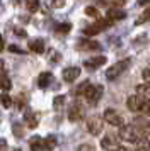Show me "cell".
I'll return each mask as SVG.
<instances>
[{"mask_svg": "<svg viewBox=\"0 0 150 151\" xmlns=\"http://www.w3.org/2000/svg\"><path fill=\"white\" fill-rule=\"evenodd\" d=\"M102 92H104V88H102V85H90L87 90V93H85V100H87L90 105H95V104L101 100L102 97Z\"/></svg>", "mask_w": 150, "mask_h": 151, "instance_id": "277c9868", "label": "cell"}, {"mask_svg": "<svg viewBox=\"0 0 150 151\" xmlns=\"http://www.w3.org/2000/svg\"><path fill=\"white\" fill-rule=\"evenodd\" d=\"M26 7L29 12H38L39 9V0H26Z\"/></svg>", "mask_w": 150, "mask_h": 151, "instance_id": "d4e9b609", "label": "cell"}, {"mask_svg": "<svg viewBox=\"0 0 150 151\" xmlns=\"http://www.w3.org/2000/svg\"><path fill=\"white\" fill-rule=\"evenodd\" d=\"M136 95L143 97V99H145L147 95H150V83H147V82L140 83V85L136 87Z\"/></svg>", "mask_w": 150, "mask_h": 151, "instance_id": "ffe728a7", "label": "cell"}, {"mask_svg": "<svg viewBox=\"0 0 150 151\" xmlns=\"http://www.w3.org/2000/svg\"><path fill=\"white\" fill-rule=\"evenodd\" d=\"M56 144H58V141H56L55 136H48L44 139V148H46V151H53L56 148Z\"/></svg>", "mask_w": 150, "mask_h": 151, "instance_id": "44dd1931", "label": "cell"}, {"mask_svg": "<svg viewBox=\"0 0 150 151\" xmlns=\"http://www.w3.org/2000/svg\"><path fill=\"white\" fill-rule=\"evenodd\" d=\"M70 29H72V26H70L68 22H65V24H60V26H56V32H60V34H67Z\"/></svg>", "mask_w": 150, "mask_h": 151, "instance_id": "83f0119b", "label": "cell"}, {"mask_svg": "<svg viewBox=\"0 0 150 151\" xmlns=\"http://www.w3.org/2000/svg\"><path fill=\"white\" fill-rule=\"evenodd\" d=\"M77 151H94V146L92 144H80L77 148Z\"/></svg>", "mask_w": 150, "mask_h": 151, "instance_id": "1f68e13d", "label": "cell"}, {"mask_svg": "<svg viewBox=\"0 0 150 151\" xmlns=\"http://www.w3.org/2000/svg\"><path fill=\"white\" fill-rule=\"evenodd\" d=\"M14 32H15V34H17V36H20V37H26V31H24V29H19V27H15V29H14Z\"/></svg>", "mask_w": 150, "mask_h": 151, "instance_id": "74e56055", "label": "cell"}, {"mask_svg": "<svg viewBox=\"0 0 150 151\" xmlns=\"http://www.w3.org/2000/svg\"><path fill=\"white\" fill-rule=\"evenodd\" d=\"M140 136H143V134L138 131L135 124H126L119 129V139L126 141V143H136V139Z\"/></svg>", "mask_w": 150, "mask_h": 151, "instance_id": "6da1fadb", "label": "cell"}, {"mask_svg": "<svg viewBox=\"0 0 150 151\" xmlns=\"http://www.w3.org/2000/svg\"><path fill=\"white\" fill-rule=\"evenodd\" d=\"M61 76H63L65 82H75V80L80 76V68H79V66H68V68L63 70Z\"/></svg>", "mask_w": 150, "mask_h": 151, "instance_id": "8fae6325", "label": "cell"}, {"mask_svg": "<svg viewBox=\"0 0 150 151\" xmlns=\"http://www.w3.org/2000/svg\"><path fill=\"white\" fill-rule=\"evenodd\" d=\"M145 105V99L140 95H130L128 100H126V107H128L131 112H138V110L143 109Z\"/></svg>", "mask_w": 150, "mask_h": 151, "instance_id": "9c48e42d", "label": "cell"}, {"mask_svg": "<svg viewBox=\"0 0 150 151\" xmlns=\"http://www.w3.org/2000/svg\"><path fill=\"white\" fill-rule=\"evenodd\" d=\"M147 21H150V7L147 9V10H143V14L140 15V17H138V19H136V26H140V24H145V22Z\"/></svg>", "mask_w": 150, "mask_h": 151, "instance_id": "484cf974", "label": "cell"}, {"mask_svg": "<svg viewBox=\"0 0 150 151\" xmlns=\"http://www.w3.org/2000/svg\"><path fill=\"white\" fill-rule=\"evenodd\" d=\"M143 78H145V82L147 83H150V68H147V70H143Z\"/></svg>", "mask_w": 150, "mask_h": 151, "instance_id": "8d00e7d4", "label": "cell"}, {"mask_svg": "<svg viewBox=\"0 0 150 151\" xmlns=\"http://www.w3.org/2000/svg\"><path fill=\"white\" fill-rule=\"evenodd\" d=\"M29 49H31L33 53L41 55V53L44 51V42H43V39H33V41H29Z\"/></svg>", "mask_w": 150, "mask_h": 151, "instance_id": "d6986e66", "label": "cell"}, {"mask_svg": "<svg viewBox=\"0 0 150 151\" xmlns=\"http://www.w3.org/2000/svg\"><path fill=\"white\" fill-rule=\"evenodd\" d=\"M89 87H90V82L89 80H85V82H82L77 88H75V95H85L87 93Z\"/></svg>", "mask_w": 150, "mask_h": 151, "instance_id": "7402d4cb", "label": "cell"}, {"mask_svg": "<svg viewBox=\"0 0 150 151\" xmlns=\"http://www.w3.org/2000/svg\"><path fill=\"white\" fill-rule=\"evenodd\" d=\"M9 49H10L12 53H24V51H22L19 46H15V44H10V46H9Z\"/></svg>", "mask_w": 150, "mask_h": 151, "instance_id": "f35d334b", "label": "cell"}, {"mask_svg": "<svg viewBox=\"0 0 150 151\" xmlns=\"http://www.w3.org/2000/svg\"><path fill=\"white\" fill-rule=\"evenodd\" d=\"M0 151H9V146H7V141L4 137H0Z\"/></svg>", "mask_w": 150, "mask_h": 151, "instance_id": "e575fe53", "label": "cell"}, {"mask_svg": "<svg viewBox=\"0 0 150 151\" xmlns=\"http://www.w3.org/2000/svg\"><path fill=\"white\" fill-rule=\"evenodd\" d=\"M0 88L4 90V92H9V90L12 88V82H10L9 76H2L0 78Z\"/></svg>", "mask_w": 150, "mask_h": 151, "instance_id": "603a6c76", "label": "cell"}, {"mask_svg": "<svg viewBox=\"0 0 150 151\" xmlns=\"http://www.w3.org/2000/svg\"><path fill=\"white\" fill-rule=\"evenodd\" d=\"M12 131H14V136L15 137H22L24 136V127L20 122H14L12 124Z\"/></svg>", "mask_w": 150, "mask_h": 151, "instance_id": "cb8c5ba5", "label": "cell"}, {"mask_svg": "<svg viewBox=\"0 0 150 151\" xmlns=\"http://www.w3.org/2000/svg\"><path fill=\"white\" fill-rule=\"evenodd\" d=\"M2 105H4L5 109H10V105H12V99H10V95H7V93L2 95Z\"/></svg>", "mask_w": 150, "mask_h": 151, "instance_id": "f546056e", "label": "cell"}, {"mask_svg": "<svg viewBox=\"0 0 150 151\" xmlns=\"http://www.w3.org/2000/svg\"><path fill=\"white\" fill-rule=\"evenodd\" d=\"M150 0H138V4H140V5H145V4H149Z\"/></svg>", "mask_w": 150, "mask_h": 151, "instance_id": "60d3db41", "label": "cell"}, {"mask_svg": "<svg viewBox=\"0 0 150 151\" xmlns=\"http://www.w3.org/2000/svg\"><path fill=\"white\" fill-rule=\"evenodd\" d=\"M63 104H65V95H58V97H55V100H53V107H55V110H60Z\"/></svg>", "mask_w": 150, "mask_h": 151, "instance_id": "4316f807", "label": "cell"}, {"mask_svg": "<svg viewBox=\"0 0 150 151\" xmlns=\"http://www.w3.org/2000/svg\"><path fill=\"white\" fill-rule=\"evenodd\" d=\"M29 148H31V151H46V148H44V139L39 136H33L29 139Z\"/></svg>", "mask_w": 150, "mask_h": 151, "instance_id": "4fadbf2b", "label": "cell"}, {"mask_svg": "<svg viewBox=\"0 0 150 151\" xmlns=\"http://www.w3.org/2000/svg\"><path fill=\"white\" fill-rule=\"evenodd\" d=\"M51 80H53V75H51L50 71H44V73H41V75L38 76V87L46 88L48 85L51 83Z\"/></svg>", "mask_w": 150, "mask_h": 151, "instance_id": "e0dca14e", "label": "cell"}, {"mask_svg": "<svg viewBox=\"0 0 150 151\" xmlns=\"http://www.w3.org/2000/svg\"><path fill=\"white\" fill-rule=\"evenodd\" d=\"M2 76H7V73H5V63L0 60V78Z\"/></svg>", "mask_w": 150, "mask_h": 151, "instance_id": "d590c367", "label": "cell"}, {"mask_svg": "<svg viewBox=\"0 0 150 151\" xmlns=\"http://www.w3.org/2000/svg\"><path fill=\"white\" fill-rule=\"evenodd\" d=\"M135 151H150V141L147 136H140L135 143Z\"/></svg>", "mask_w": 150, "mask_h": 151, "instance_id": "2e32d148", "label": "cell"}, {"mask_svg": "<svg viewBox=\"0 0 150 151\" xmlns=\"http://www.w3.org/2000/svg\"><path fill=\"white\" fill-rule=\"evenodd\" d=\"M85 15H89V17H97L99 12H97L95 7H85Z\"/></svg>", "mask_w": 150, "mask_h": 151, "instance_id": "4dcf8cb0", "label": "cell"}, {"mask_svg": "<svg viewBox=\"0 0 150 151\" xmlns=\"http://www.w3.org/2000/svg\"><path fill=\"white\" fill-rule=\"evenodd\" d=\"M102 126H104V122H102V117L99 116H92L87 119V131L92 136H99L101 134Z\"/></svg>", "mask_w": 150, "mask_h": 151, "instance_id": "5b68a950", "label": "cell"}, {"mask_svg": "<svg viewBox=\"0 0 150 151\" xmlns=\"http://www.w3.org/2000/svg\"><path fill=\"white\" fill-rule=\"evenodd\" d=\"M82 117H84V109L79 102H74L68 107V121L70 122H79Z\"/></svg>", "mask_w": 150, "mask_h": 151, "instance_id": "ba28073f", "label": "cell"}, {"mask_svg": "<svg viewBox=\"0 0 150 151\" xmlns=\"http://www.w3.org/2000/svg\"><path fill=\"white\" fill-rule=\"evenodd\" d=\"M102 65H106V56H92L90 60L84 61V66L87 70H95L99 66H102Z\"/></svg>", "mask_w": 150, "mask_h": 151, "instance_id": "7c38bea8", "label": "cell"}, {"mask_svg": "<svg viewBox=\"0 0 150 151\" xmlns=\"http://www.w3.org/2000/svg\"><path fill=\"white\" fill-rule=\"evenodd\" d=\"M135 126L138 127V131L142 132L143 136H150V122L145 121L143 117H136L135 119Z\"/></svg>", "mask_w": 150, "mask_h": 151, "instance_id": "5bb4252c", "label": "cell"}, {"mask_svg": "<svg viewBox=\"0 0 150 151\" xmlns=\"http://www.w3.org/2000/svg\"><path fill=\"white\" fill-rule=\"evenodd\" d=\"M77 48L80 51H99L101 49V44L97 41H92V39H80L77 42Z\"/></svg>", "mask_w": 150, "mask_h": 151, "instance_id": "30bf717a", "label": "cell"}, {"mask_svg": "<svg viewBox=\"0 0 150 151\" xmlns=\"http://www.w3.org/2000/svg\"><path fill=\"white\" fill-rule=\"evenodd\" d=\"M24 122H26V126L29 129H34V127L38 126V117H36V114H33L31 110H26V114H24Z\"/></svg>", "mask_w": 150, "mask_h": 151, "instance_id": "ac0fdd59", "label": "cell"}, {"mask_svg": "<svg viewBox=\"0 0 150 151\" xmlns=\"http://www.w3.org/2000/svg\"><path fill=\"white\" fill-rule=\"evenodd\" d=\"M109 26H113V22L109 21V19H101V21L94 22L92 26H87V27L84 29V34L85 36H95V34H99V32H102L104 29H108Z\"/></svg>", "mask_w": 150, "mask_h": 151, "instance_id": "3957f363", "label": "cell"}, {"mask_svg": "<svg viewBox=\"0 0 150 151\" xmlns=\"http://www.w3.org/2000/svg\"><path fill=\"white\" fill-rule=\"evenodd\" d=\"M131 65V60L130 58H126V60H121V61L114 63L111 68L106 70V78L108 80H116L119 75H123L126 70H128V66Z\"/></svg>", "mask_w": 150, "mask_h": 151, "instance_id": "7a4b0ae2", "label": "cell"}, {"mask_svg": "<svg viewBox=\"0 0 150 151\" xmlns=\"http://www.w3.org/2000/svg\"><path fill=\"white\" fill-rule=\"evenodd\" d=\"M65 5V0H51V7L58 9V7H63Z\"/></svg>", "mask_w": 150, "mask_h": 151, "instance_id": "d6a6232c", "label": "cell"}, {"mask_svg": "<svg viewBox=\"0 0 150 151\" xmlns=\"http://www.w3.org/2000/svg\"><path fill=\"white\" fill-rule=\"evenodd\" d=\"M104 121L109 122L111 126H118V127H123L125 126L123 124V117L114 109H106V112H104Z\"/></svg>", "mask_w": 150, "mask_h": 151, "instance_id": "52a82bcc", "label": "cell"}, {"mask_svg": "<svg viewBox=\"0 0 150 151\" xmlns=\"http://www.w3.org/2000/svg\"><path fill=\"white\" fill-rule=\"evenodd\" d=\"M101 146L102 150L106 151H118L119 150V141H118V137L114 134H108V136H104L101 139Z\"/></svg>", "mask_w": 150, "mask_h": 151, "instance_id": "8992f818", "label": "cell"}, {"mask_svg": "<svg viewBox=\"0 0 150 151\" xmlns=\"http://www.w3.org/2000/svg\"><path fill=\"white\" fill-rule=\"evenodd\" d=\"M118 151H131V150H128L126 146H119V150H118Z\"/></svg>", "mask_w": 150, "mask_h": 151, "instance_id": "b9f144b4", "label": "cell"}, {"mask_svg": "<svg viewBox=\"0 0 150 151\" xmlns=\"http://www.w3.org/2000/svg\"><path fill=\"white\" fill-rule=\"evenodd\" d=\"M104 4H109L111 9H119L121 5H125V0H104Z\"/></svg>", "mask_w": 150, "mask_h": 151, "instance_id": "f1b7e54d", "label": "cell"}, {"mask_svg": "<svg viewBox=\"0 0 150 151\" xmlns=\"http://www.w3.org/2000/svg\"><path fill=\"white\" fill-rule=\"evenodd\" d=\"M4 51V37H2V34H0V53Z\"/></svg>", "mask_w": 150, "mask_h": 151, "instance_id": "ab89813d", "label": "cell"}, {"mask_svg": "<svg viewBox=\"0 0 150 151\" xmlns=\"http://www.w3.org/2000/svg\"><path fill=\"white\" fill-rule=\"evenodd\" d=\"M143 114L145 116H150V100H145V105H143Z\"/></svg>", "mask_w": 150, "mask_h": 151, "instance_id": "836d02e7", "label": "cell"}, {"mask_svg": "<svg viewBox=\"0 0 150 151\" xmlns=\"http://www.w3.org/2000/svg\"><path fill=\"white\" fill-rule=\"evenodd\" d=\"M125 17H126V14L123 12L121 9H109L106 12V19H109L111 22H116L119 19H125Z\"/></svg>", "mask_w": 150, "mask_h": 151, "instance_id": "9a60e30c", "label": "cell"}]
</instances>
